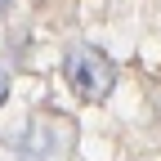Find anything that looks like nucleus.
<instances>
[{
	"instance_id": "nucleus-1",
	"label": "nucleus",
	"mask_w": 161,
	"mask_h": 161,
	"mask_svg": "<svg viewBox=\"0 0 161 161\" xmlns=\"http://www.w3.org/2000/svg\"><path fill=\"white\" fill-rule=\"evenodd\" d=\"M63 76H67V85L85 98V103H103V98L112 94V85H116L112 58H108L103 49H94V45H76V49H67V58H63Z\"/></svg>"
},
{
	"instance_id": "nucleus-2",
	"label": "nucleus",
	"mask_w": 161,
	"mask_h": 161,
	"mask_svg": "<svg viewBox=\"0 0 161 161\" xmlns=\"http://www.w3.org/2000/svg\"><path fill=\"white\" fill-rule=\"evenodd\" d=\"M9 98V76H5V67H0V103Z\"/></svg>"
},
{
	"instance_id": "nucleus-3",
	"label": "nucleus",
	"mask_w": 161,
	"mask_h": 161,
	"mask_svg": "<svg viewBox=\"0 0 161 161\" xmlns=\"http://www.w3.org/2000/svg\"><path fill=\"white\" fill-rule=\"evenodd\" d=\"M9 5H14V0H0V18H5V14H9Z\"/></svg>"
}]
</instances>
